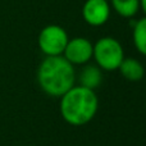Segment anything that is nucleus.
<instances>
[{"mask_svg": "<svg viewBox=\"0 0 146 146\" xmlns=\"http://www.w3.org/2000/svg\"><path fill=\"white\" fill-rule=\"evenodd\" d=\"M132 40L136 50L146 56V17L132 22Z\"/></svg>", "mask_w": 146, "mask_h": 146, "instance_id": "obj_9", "label": "nucleus"}, {"mask_svg": "<svg viewBox=\"0 0 146 146\" xmlns=\"http://www.w3.org/2000/svg\"><path fill=\"white\" fill-rule=\"evenodd\" d=\"M68 40V33L62 26L49 25L40 31L37 37V45L41 53L45 54L46 56L63 55Z\"/></svg>", "mask_w": 146, "mask_h": 146, "instance_id": "obj_4", "label": "nucleus"}, {"mask_svg": "<svg viewBox=\"0 0 146 146\" xmlns=\"http://www.w3.org/2000/svg\"><path fill=\"white\" fill-rule=\"evenodd\" d=\"M60 115L71 126H85L95 118L99 109V99L95 91L83 86H73L60 96Z\"/></svg>", "mask_w": 146, "mask_h": 146, "instance_id": "obj_1", "label": "nucleus"}, {"mask_svg": "<svg viewBox=\"0 0 146 146\" xmlns=\"http://www.w3.org/2000/svg\"><path fill=\"white\" fill-rule=\"evenodd\" d=\"M140 9H142L145 17H146V0H140Z\"/></svg>", "mask_w": 146, "mask_h": 146, "instance_id": "obj_11", "label": "nucleus"}, {"mask_svg": "<svg viewBox=\"0 0 146 146\" xmlns=\"http://www.w3.org/2000/svg\"><path fill=\"white\" fill-rule=\"evenodd\" d=\"M78 80L81 86L95 91L103 82V72L98 66L87 64L81 69Z\"/></svg>", "mask_w": 146, "mask_h": 146, "instance_id": "obj_7", "label": "nucleus"}, {"mask_svg": "<svg viewBox=\"0 0 146 146\" xmlns=\"http://www.w3.org/2000/svg\"><path fill=\"white\" fill-rule=\"evenodd\" d=\"M118 69L121 74L123 76V78H126L127 81H131V82L141 81L145 76L144 66L141 64V62H139L135 58H124Z\"/></svg>", "mask_w": 146, "mask_h": 146, "instance_id": "obj_8", "label": "nucleus"}, {"mask_svg": "<svg viewBox=\"0 0 146 146\" xmlns=\"http://www.w3.org/2000/svg\"><path fill=\"white\" fill-rule=\"evenodd\" d=\"M94 44L86 37L69 38L63 51V56L72 66H83L92 58Z\"/></svg>", "mask_w": 146, "mask_h": 146, "instance_id": "obj_5", "label": "nucleus"}, {"mask_svg": "<svg viewBox=\"0 0 146 146\" xmlns=\"http://www.w3.org/2000/svg\"><path fill=\"white\" fill-rule=\"evenodd\" d=\"M110 8L123 18H133L140 9V0H110Z\"/></svg>", "mask_w": 146, "mask_h": 146, "instance_id": "obj_10", "label": "nucleus"}, {"mask_svg": "<svg viewBox=\"0 0 146 146\" xmlns=\"http://www.w3.org/2000/svg\"><path fill=\"white\" fill-rule=\"evenodd\" d=\"M92 58L101 71H117L124 59L123 46L114 37H101L94 44Z\"/></svg>", "mask_w": 146, "mask_h": 146, "instance_id": "obj_3", "label": "nucleus"}, {"mask_svg": "<svg viewBox=\"0 0 146 146\" xmlns=\"http://www.w3.org/2000/svg\"><path fill=\"white\" fill-rule=\"evenodd\" d=\"M37 82L49 96L60 98L76 83V71L63 55L45 56L37 69Z\"/></svg>", "mask_w": 146, "mask_h": 146, "instance_id": "obj_2", "label": "nucleus"}, {"mask_svg": "<svg viewBox=\"0 0 146 146\" xmlns=\"http://www.w3.org/2000/svg\"><path fill=\"white\" fill-rule=\"evenodd\" d=\"M110 12L108 0H86L82 7V18L87 25L100 27L109 21Z\"/></svg>", "mask_w": 146, "mask_h": 146, "instance_id": "obj_6", "label": "nucleus"}]
</instances>
